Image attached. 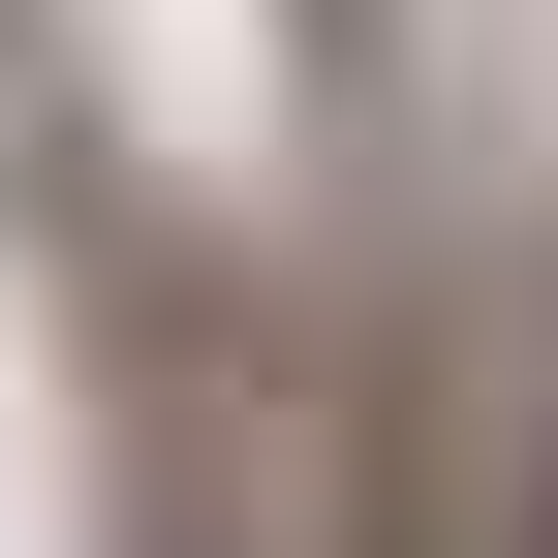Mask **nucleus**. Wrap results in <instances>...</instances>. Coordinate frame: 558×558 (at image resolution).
Wrapping results in <instances>:
<instances>
[{
	"label": "nucleus",
	"mask_w": 558,
	"mask_h": 558,
	"mask_svg": "<svg viewBox=\"0 0 558 558\" xmlns=\"http://www.w3.org/2000/svg\"><path fill=\"white\" fill-rule=\"evenodd\" d=\"M497 558H558V435H527V497H497Z\"/></svg>",
	"instance_id": "nucleus-1"
},
{
	"label": "nucleus",
	"mask_w": 558,
	"mask_h": 558,
	"mask_svg": "<svg viewBox=\"0 0 558 558\" xmlns=\"http://www.w3.org/2000/svg\"><path fill=\"white\" fill-rule=\"evenodd\" d=\"M373 558H403V527H373Z\"/></svg>",
	"instance_id": "nucleus-2"
}]
</instances>
